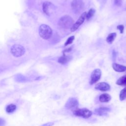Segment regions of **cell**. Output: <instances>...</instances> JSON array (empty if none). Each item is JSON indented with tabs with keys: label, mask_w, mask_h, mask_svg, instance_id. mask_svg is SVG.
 I'll return each instance as SVG.
<instances>
[{
	"label": "cell",
	"mask_w": 126,
	"mask_h": 126,
	"mask_svg": "<svg viewBox=\"0 0 126 126\" xmlns=\"http://www.w3.org/2000/svg\"><path fill=\"white\" fill-rule=\"evenodd\" d=\"M73 19L69 15H64L62 17L58 22L59 26L63 29H70L74 24Z\"/></svg>",
	"instance_id": "6da1fadb"
},
{
	"label": "cell",
	"mask_w": 126,
	"mask_h": 126,
	"mask_svg": "<svg viewBox=\"0 0 126 126\" xmlns=\"http://www.w3.org/2000/svg\"><path fill=\"white\" fill-rule=\"evenodd\" d=\"M39 33L42 38L48 39L52 36V30L49 26L45 24H42L39 28Z\"/></svg>",
	"instance_id": "7a4b0ae2"
},
{
	"label": "cell",
	"mask_w": 126,
	"mask_h": 126,
	"mask_svg": "<svg viewBox=\"0 0 126 126\" xmlns=\"http://www.w3.org/2000/svg\"><path fill=\"white\" fill-rule=\"evenodd\" d=\"M73 114L77 117H81L85 119H88L92 115V112L87 108H77L72 111Z\"/></svg>",
	"instance_id": "3957f363"
},
{
	"label": "cell",
	"mask_w": 126,
	"mask_h": 126,
	"mask_svg": "<svg viewBox=\"0 0 126 126\" xmlns=\"http://www.w3.org/2000/svg\"><path fill=\"white\" fill-rule=\"evenodd\" d=\"M71 6L73 12L78 14L83 9L84 3L82 0H73L71 3Z\"/></svg>",
	"instance_id": "277c9868"
},
{
	"label": "cell",
	"mask_w": 126,
	"mask_h": 126,
	"mask_svg": "<svg viewBox=\"0 0 126 126\" xmlns=\"http://www.w3.org/2000/svg\"><path fill=\"white\" fill-rule=\"evenodd\" d=\"M25 52V48L20 45L16 44L12 46L11 48V54L16 57H19L24 54Z\"/></svg>",
	"instance_id": "5b68a950"
},
{
	"label": "cell",
	"mask_w": 126,
	"mask_h": 126,
	"mask_svg": "<svg viewBox=\"0 0 126 126\" xmlns=\"http://www.w3.org/2000/svg\"><path fill=\"white\" fill-rule=\"evenodd\" d=\"M101 75V71L100 69L97 68L94 69L91 75V80L90 84L93 85L96 83L100 78Z\"/></svg>",
	"instance_id": "8992f818"
},
{
	"label": "cell",
	"mask_w": 126,
	"mask_h": 126,
	"mask_svg": "<svg viewBox=\"0 0 126 126\" xmlns=\"http://www.w3.org/2000/svg\"><path fill=\"white\" fill-rule=\"evenodd\" d=\"M86 15L87 12H84L80 15L77 21L73 25L72 27L70 28V31L71 32H74L77 30L78 28L80 27V26H81L83 24L85 19L86 18Z\"/></svg>",
	"instance_id": "52a82bcc"
},
{
	"label": "cell",
	"mask_w": 126,
	"mask_h": 126,
	"mask_svg": "<svg viewBox=\"0 0 126 126\" xmlns=\"http://www.w3.org/2000/svg\"><path fill=\"white\" fill-rule=\"evenodd\" d=\"M79 102L76 98L70 97L66 101L64 106L66 109H70L77 106Z\"/></svg>",
	"instance_id": "ba28073f"
},
{
	"label": "cell",
	"mask_w": 126,
	"mask_h": 126,
	"mask_svg": "<svg viewBox=\"0 0 126 126\" xmlns=\"http://www.w3.org/2000/svg\"><path fill=\"white\" fill-rule=\"evenodd\" d=\"M110 110L111 109L109 107L101 106L99 108L95 109L94 111V113L95 115L98 116H104L106 115L108 112H109Z\"/></svg>",
	"instance_id": "9c48e42d"
},
{
	"label": "cell",
	"mask_w": 126,
	"mask_h": 126,
	"mask_svg": "<svg viewBox=\"0 0 126 126\" xmlns=\"http://www.w3.org/2000/svg\"><path fill=\"white\" fill-rule=\"evenodd\" d=\"M95 89L102 92L108 91L110 90V86L106 82H100L95 85Z\"/></svg>",
	"instance_id": "30bf717a"
},
{
	"label": "cell",
	"mask_w": 126,
	"mask_h": 126,
	"mask_svg": "<svg viewBox=\"0 0 126 126\" xmlns=\"http://www.w3.org/2000/svg\"><path fill=\"white\" fill-rule=\"evenodd\" d=\"M53 4L50 1H45L43 4V10L44 12L46 14L49 15L50 14L49 9L53 7Z\"/></svg>",
	"instance_id": "8fae6325"
},
{
	"label": "cell",
	"mask_w": 126,
	"mask_h": 126,
	"mask_svg": "<svg viewBox=\"0 0 126 126\" xmlns=\"http://www.w3.org/2000/svg\"><path fill=\"white\" fill-rule=\"evenodd\" d=\"M112 67L113 69L117 72H124L126 71V66L121 65L116 63H113L112 64Z\"/></svg>",
	"instance_id": "7c38bea8"
},
{
	"label": "cell",
	"mask_w": 126,
	"mask_h": 126,
	"mask_svg": "<svg viewBox=\"0 0 126 126\" xmlns=\"http://www.w3.org/2000/svg\"><path fill=\"white\" fill-rule=\"evenodd\" d=\"M111 99V96L107 93L102 94L99 96V100L101 102H108Z\"/></svg>",
	"instance_id": "4fadbf2b"
},
{
	"label": "cell",
	"mask_w": 126,
	"mask_h": 126,
	"mask_svg": "<svg viewBox=\"0 0 126 126\" xmlns=\"http://www.w3.org/2000/svg\"><path fill=\"white\" fill-rule=\"evenodd\" d=\"M71 59V57L65 55L64 54L63 56L60 57L58 59V62L62 64H64L69 62Z\"/></svg>",
	"instance_id": "5bb4252c"
},
{
	"label": "cell",
	"mask_w": 126,
	"mask_h": 126,
	"mask_svg": "<svg viewBox=\"0 0 126 126\" xmlns=\"http://www.w3.org/2000/svg\"><path fill=\"white\" fill-rule=\"evenodd\" d=\"M116 84L119 86H126V74L120 77L116 81Z\"/></svg>",
	"instance_id": "9a60e30c"
},
{
	"label": "cell",
	"mask_w": 126,
	"mask_h": 126,
	"mask_svg": "<svg viewBox=\"0 0 126 126\" xmlns=\"http://www.w3.org/2000/svg\"><path fill=\"white\" fill-rule=\"evenodd\" d=\"M116 36H117V34L115 32L110 33V34H108V35L106 37V41L108 43H110V44L112 43L113 42L115 38H116Z\"/></svg>",
	"instance_id": "2e32d148"
},
{
	"label": "cell",
	"mask_w": 126,
	"mask_h": 126,
	"mask_svg": "<svg viewBox=\"0 0 126 126\" xmlns=\"http://www.w3.org/2000/svg\"><path fill=\"white\" fill-rule=\"evenodd\" d=\"M16 105L14 104H10L6 107V111L8 113H11L16 109Z\"/></svg>",
	"instance_id": "e0dca14e"
},
{
	"label": "cell",
	"mask_w": 126,
	"mask_h": 126,
	"mask_svg": "<svg viewBox=\"0 0 126 126\" xmlns=\"http://www.w3.org/2000/svg\"><path fill=\"white\" fill-rule=\"evenodd\" d=\"M119 98L121 101H123L126 98V86L121 91L119 94Z\"/></svg>",
	"instance_id": "ac0fdd59"
},
{
	"label": "cell",
	"mask_w": 126,
	"mask_h": 126,
	"mask_svg": "<svg viewBox=\"0 0 126 126\" xmlns=\"http://www.w3.org/2000/svg\"><path fill=\"white\" fill-rule=\"evenodd\" d=\"M95 9L94 8H91L88 13H87V15H86V19L88 20H89L91 17H92L94 13H95Z\"/></svg>",
	"instance_id": "d6986e66"
},
{
	"label": "cell",
	"mask_w": 126,
	"mask_h": 126,
	"mask_svg": "<svg viewBox=\"0 0 126 126\" xmlns=\"http://www.w3.org/2000/svg\"><path fill=\"white\" fill-rule=\"evenodd\" d=\"M74 39V36H71L70 37H69L66 41L65 43H64V46H67L69 44H70L71 43H72Z\"/></svg>",
	"instance_id": "ffe728a7"
},
{
	"label": "cell",
	"mask_w": 126,
	"mask_h": 126,
	"mask_svg": "<svg viewBox=\"0 0 126 126\" xmlns=\"http://www.w3.org/2000/svg\"><path fill=\"white\" fill-rule=\"evenodd\" d=\"M117 29L118 30H119L120 32L121 33H123L124 32V26L123 25H118L117 27Z\"/></svg>",
	"instance_id": "44dd1931"
},
{
	"label": "cell",
	"mask_w": 126,
	"mask_h": 126,
	"mask_svg": "<svg viewBox=\"0 0 126 126\" xmlns=\"http://www.w3.org/2000/svg\"><path fill=\"white\" fill-rule=\"evenodd\" d=\"M122 0H115L114 2L116 5L117 6H121L122 4Z\"/></svg>",
	"instance_id": "7402d4cb"
},
{
	"label": "cell",
	"mask_w": 126,
	"mask_h": 126,
	"mask_svg": "<svg viewBox=\"0 0 126 126\" xmlns=\"http://www.w3.org/2000/svg\"><path fill=\"white\" fill-rule=\"evenodd\" d=\"M5 124V121L2 118H0V126H4Z\"/></svg>",
	"instance_id": "603a6c76"
},
{
	"label": "cell",
	"mask_w": 126,
	"mask_h": 126,
	"mask_svg": "<svg viewBox=\"0 0 126 126\" xmlns=\"http://www.w3.org/2000/svg\"><path fill=\"white\" fill-rule=\"evenodd\" d=\"M54 125V123L53 122H49L46 124H44L41 126H52Z\"/></svg>",
	"instance_id": "cb8c5ba5"
}]
</instances>
